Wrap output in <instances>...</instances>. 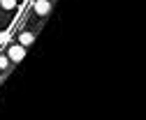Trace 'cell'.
Instances as JSON below:
<instances>
[{"instance_id":"3957f363","label":"cell","mask_w":146,"mask_h":120,"mask_svg":"<svg viewBox=\"0 0 146 120\" xmlns=\"http://www.w3.org/2000/svg\"><path fill=\"white\" fill-rule=\"evenodd\" d=\"M33 32H21V37H19V44L21 46H28V44H33Z\"/></svg>"},{"instance_id":"7a4b0ae2","label":"cell","mask_w":146,"mask_h":120,"mask_svg":"<svg viewBox=\"0 0 146 120\" xmlns=\"http://www.w3.org/2000/svg\"><path fill=\"white\" fill-rule=\"evenodd\" d=\"M49 9H51V5H49V0H37V3H35V12H37L40 16L49 14Z\"/></svg>"},{"instance_id":"5b68a950","label":"cell","mask_w":146,"mask_h":120,"mask_svg":"<svg viewBox=\"0 0 146 120\" xmlns=\"http://www.w3.org/2000/svg\"><path fill=\"white\" fill-rule=\"evenodd\" d=\"M7 65H9V58H0V70H7Z\"/></svg>"},{"instance_id":"6da1fadb","label":"cell","mask_w":146,"mask_h":120,"mask_svg":"<svg viewBox=\"0 0 146 120\" xmlns=\"http://www.w3.org/2000/svg\"><path fill=\"white\" fill-rule=\"evenodd\" d=\"M23 56H26V46H21V44H12L9 46V53H7L9 62H21Z\"/></svg>"},{"instance_id":"277c9868","label":"cell","mask_w":146,"mask_h":120,"mask_svg":"<svg viewBox=\"0 0 146 120\" xmlns=\"http://www.w3.org/2000/svg\"><path fill=\"white\" fill-rule=\"evenodd\" d=\"M0 7H3V9H14L16 7V0H0Z\"/></svg>"}]
</instances>
